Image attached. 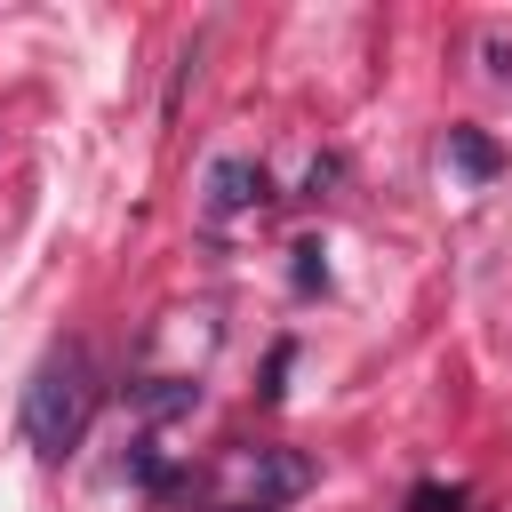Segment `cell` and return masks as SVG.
I'll return each instance as SVG.
<instances>
[{
  "mask_svg": "<svg viewBox=\"0 0 512 512\" xmlns=\"http://www.w3.org/2000/svg\"><path fill=\"white\" fill-rule=\"evenodd\" d=\"M272 200V176H264V160H248V152H224L216 168H208V216L224 224V216H248V208H264Z\"/></svg>",
  "mask_w": 512,
  "mask_h": 512,
  "instance_id": "cell-3",
  "label": "cell"
},
{
  "mask_svg": "<svg viewBox=\"0 0 512 512\" xmlns=\"http://www.w3.org/2000/svg\"><path fill=\"white\" fill-rule=\"evenodd\" d=\"M216 512H272V504H216Z\"/></svg>",
  "mask_w": 512,
  "mask_h": 512,
  "instance_id": "cell-12",
  "label": "cell"
},
{
  "mask_svg": "<svg viewBox=\"0 0 512 512\" xmlns=\"http://www.w3.org/2000/svg\"><path fill=\"white\" fill-rule=\"evenodd\" d=\"M336 184H344V160H336V152H320V160L304 168V200H320V192H336Z\"/></svg>",
  "mask_w": 512,
  "mask_h": 512,
  "instance_id": "cell-9",
  "label": "cell"
},
{
  "mask_svg": "<svg viewBox=\"0 0 512 512\" xmlns=\"http://www.w3.org/2000/svg\"><path fill=\"white\" fill-rule=\"evenodd\" d=\"M448 168H456L464 184H496V176H504V152H496V136H488V128L456 120V128H448Z\"/></svg>",
  "mask_w": 512,
  "mask_h": 512,
  "instance_id": "cell-4",
  "label": "cell"
},
{
  "mask_svg": "<svg viewBox=\"0 0 512 512\" xmlns=\"http://www.w3.org/2000/svg\"><path fill=\"white\" fill-rule=\"evenodd\" d=\"M240 472H248V504H272V512L312 488V456L304 448H248Z\"/></svg>",
  "mask_w": 512,
  "mask_h": 512,
  "instance_id": "cell-2",
  "label": "cell"
},
{
  "mask_svg": "<svg viewBox=\"0 0 512 512\" xmlns=\"http://www.w3.org/2000/svg\"><path fill=\"white\" fill-rule=\"evenodd\" d=\"M408 512H464V488H440V480H416V488H408Z\"/></svg>",
  "mask_w": 512,
  "mask_h": 512,
  "instance_id": "cell-8",
  "label": "cell"
},
{
  "mask_svg": "<svg viewBox=\"0 0 512 512\" xmlns=\"http://www.w3.org/2000/svg\"><path fill=\"white\" fill-rule=\"evenodd\" d=\"M96 360H88V344H56L40 368H32V384H24V440L40 448V456H64V448H80V432H88V416H96Z\"/></svg>",
  "mask_w": 512,
  "mask_h": 512,
  "instance_id": "cell-1",
  "label": "cell"
},
{
  "mask_svg": "<svg viewBox=\"0 0 512 512\" xmlns=\"http://www.w3.org/2000/svg\"><path fill=\"white\" fill-rule=\"evenodd\" d=\"M488 72H504V80H512V48H504V40H488Z\"/></svg>",
  "mask_w": 512,
  "mask_h": 512,
  "instance_id": "cell-11",
  "label": "cell"
},
{
  "mask_svg": "<svg viewBox=\"0 0 512 512\" xmlns=\"http://www.w3.org/2000/svg\"><path fill=\"white\" fill-rule=\"evenodd\" d=\"M288 256H296L288 272H296V288H304V296H312V288H328V264H320V240H296Z\"/></svg>",
  "mask_w": 512,
  "mask_h": 512,
  "instance_id": "cell-7",
  "label": "cell"
},
{
  "mask_svg": "<svg viewBox=\"0 0 512 512\" xmlns=\"http://www.w3.org/2000/svg\"><path fill=\"white\" fill-rule=\"evenodd\" d=\"M192 400H200L192 376H136L128 384V408H144V416H184Z\"/></svg>",
  "mask_w": 512,
  "mask_h": 512,
  "instance_id": "cell-5",
  "label": "cell"
},
{
  "mask_svg": "<svg viewBox=\"0 0 512 512\" xmlns=\"http://www.w3.org/2000/svg\"><path fill=\"white\" fill-rule=\"evenodd\" d=\"M280 376H288V344H272V360H264V400H280V392H288Z\"/></svg>",
  "mask_w": 512,
  "mask_h": 512,
  "instance_id": "cell-10",
  "label": "cell"
},
{
  "mask_svg": "<svg viewBox=\"0 0 512 512\" xmlns=\"http://www.w3.org/2000/svg\"><path fill=\"white\" fill-rule=\"evenodd\" d=\"M128 480H136L144 496H168V488H176V464L160 456V440H136V448H128Z\"/></svg>",
  "mask_w": 512,
  "mask_h": 512,
  "instance_id": "cell-6",
  "label": "cell"
}]
</instances>
